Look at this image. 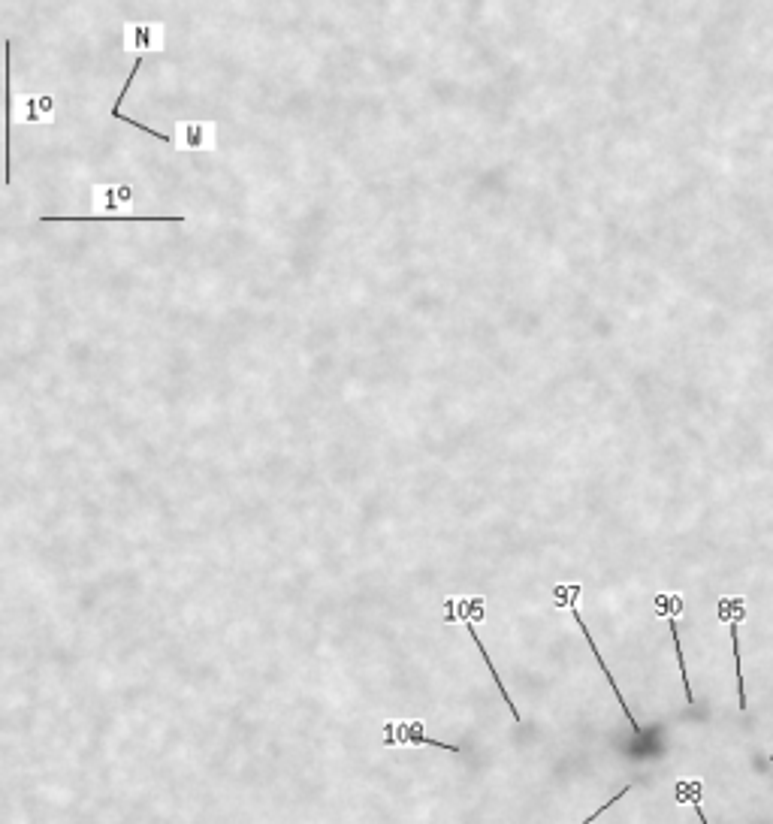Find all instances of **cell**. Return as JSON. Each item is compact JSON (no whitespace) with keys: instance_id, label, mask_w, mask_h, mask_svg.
I'll list each match as a JSON object with an SVG mask.
<instances>
[{"instance_id":"9","label":"cell","mask_w":773,"mask_h":824,"mask_svg":"<svg viewBox=\"0 0 773 824\" xmlns=\"http://www.w3.org/2000/svg\"><path fill=\"white\" fill-rule=\"evenodd\" d=\"M55 115V100L52 97H25L22 100V118L31 124H46Z\"/></svg>"},{"instance_id":"3","label":"cell","mask_w":773,"mask_h":824,"mask_svg":"<svg viewBox=\"0 0 773 824\" xmlns=\"http://www.w3.org/2000/svg\"><path fill=\"white\" fill-rule=\"evenodd\" d=\"M185 215H124V218H100V215H43L37 224H185Z\"/></svg>"},{"instance_id":"1","label":"cell","mask_w":773,"mask_h":824,"mask_svg":"<svg viewBox=\"0 0 773 824\" xmlns=\"http://www.w3.org/2000/svg\"><path fill=\"white\" fill-rule=\"evenodd\" d=\"M577 595H580V586H559L556 589V604H565L568 610H571V616H574V622L580 625V634L586 637V643H589V649H592V655H595V662H598V668H601V674L607 677V683H610V689H613V695H616V701H620V707H623V713H626V719H629V725H632V731L635 734H641V725L635 722V716H632V710H629V704H626V698H623V692H620V686H616V680H613V674L607 671V665H604V655L598 652V646H595V640H592V634H589V628H586V622L580 619V610H577Z\"/></svg>"},{"instance_id":"5","label":"cell","mask_w":773,"mask_h":824,"mask_svg":"<svg viewBox=\"0 0 773 824\" xmlns=\"http://www.w3.org/2000/svg\"><path fill=\"white\" fill-rule=\"evenodd\" d=\"M384 746H435L447 752H459V746L438 743L423 734V722H387L384 725Z\"/></svg>"},{"instance_id":"2","label":"cell","mask_w":773,"mask_h":824,"mask_svg":"<svg viewBox=\"0 0 773 824\" xmlns=\"http://www.w3.org/2000/svg\"><path fill=\"white\" fill-rule=\"evenodd\" d=\"M716 613H719V619H722V622L728 625V631H731L734 662H737V707L746 710V686H743V671H740V634H737L740 622L746 619V601H743L740 595H737V598H719Z\"/></svg>"},{"instance_id":"7","label":"cell","mask_w":773,"mask_h":824,"mask_svg":"<svg viewBox=\"0 0 773 824\" xmlns=\"http://www.w3.org/2000/svg\"><path fill=\"white\" fill-rule=\"evenodd\" d=\"M94 203H100V218H124V206L133 203L130 185H94Z\"/></svg>"},{"instance_id":"4","label":"cell","mask_w":773,"mask_h":824,"mask_svg":"<svg viewBox=\"0 0 773 824\" xmlns=\"http://www.w3.org/2000/svg\"><path fill=\"white\" fill-rule=\"evenodd\" d=\"M656 613L668 619V628H671V637H674V649H677V665H680V674H683V689H686V701L692 704L695 695H692V686H689V671H686V658H683V646H680V628H677V616L683 613V598L677 592H665L656 598Z\"/></svg>"},{"instance_id":"10","label":"cell","mask_w":773,"mask_h":824,"mask_svg":"<svg viewBox=\"0 0 773 824\" xmlns=\"http://www.w3.org/2000/svg\"><path fill=\"white\" fill-rule=\"evenodd\" d=\"M629 791H632V785H626V788H623V791H620V794H613V797H610V800H607V803H604V806H598V809H595V812H592V815H589V818H583V821H580V824H592V821H595V818H601V815H604V812H607V809H610V806H613V803H616V800H623V797H626V794H629Z\"/></svg>"},{"instance_id":"6","label":"cell","mask_w":773,"mask_h":824,"mask_svg":"<svg viewBox=\"0 0 773 824\" xmlns=\"http://www.w3.org/2000/svg\"><path fill=\"white\" fill-rule=\"evenodd\" d=\"M161 40H164V25H145V22L124 25V49L136 52V58H145L148 52H158Z\"/></svg>"},{"instance_id":"8","label":"cell","mask_w":773,"mask_h":824,"mask_svg":"<svg viewBox=\"0 0 773 824\" xmlns=\"http://www.w3.org/2000/svg\"><path fill=\"white\" fill-rule=\"evenodd\" d=\"M176 148L182 151H206L212 148L215 139V124L212 121H179L176 124Z\"/></svg>"}]
</instances>
